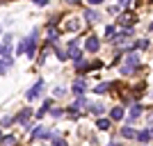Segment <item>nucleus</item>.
Returning <instances> with one entry per match:
<instances>
[{"label":"nucleus","mask_w":153,"mask_h":146,"mask_svg":"<svg viewBox=\"0 0 153 146\" xmlns=\"http://www.w3.org/2000/svg\"><path fill=\"white\" fill-rule=\"evenodd\" d=\"M12 41H14L12 34H5V37H2V46H7V48H12Z\"/></svg>","instance_id":"4be33fe9"},{"label":"nucleus","mask_w":153,"mask_h":146,"mask_svg":"<svg viewBox=\"0 0 153 146\" xmlns=\"http://www.w3.org/2000/svg\"><path fill=\"white\" fill-rule=\"evenodd\" d=\"M135 133H137V130H135L133 126H123L121 128V137L123 139H135Z\"/></svg>","instance_id":"f8f14e48"},{"label":"nucleus","mask_w":153,"mask_h":146,"mask_svg":"<svg viewBox=\"0 0 153 146\" xmlns=\"http://www.w3.org/2000/svg\"><path fill=\"white\" fill-rule=\"evenodd\" d=\"M48 112H51L53 119H59V116H64V110H62V107H51Z\"/></svg>","instance_id":"412c9836"},{"label":"nucleus","mask_w":153,"mask_h":146,"mask_svg":"<svg viewBox=\"0 0 153 146\" xmlns=\"http://www.w3.org/2000/svg\"><path fill=\"white\" fill-rule=\"evenodd\" d=\"M137 66H140V55H137V53H130L126 57V64L119 69V73H121V76H133Z\"/></svg>","instance_id":"f03ea898"},{"label":"nucleus","mask_w":153,"mask_h":146,"mask_svg":"<svg viewBox=\"0 0 153 146\" xmlns=\"http://www.w3.org/2000/svg\"><path fill=\"white\" fill-rule=\"evenodd\" d=\"M0 146H16V137L14 135H2L0 137Z\"/></svg>","instance_id":"ddd939ff"},{"label":"nucleus","mask_w":153,"mask_h":146,"mask_svg":"<svg viewBox=\"0 0 153 146\" xmlns=\"http://www.w3.org/2000/svg\"><path fill=\"white\" fill-rule=\"evenodd\" d=\"M30 116H32V110H21L19 114L14 116V123H21V126H27V123H30Z\"/></svg>","instance_id":"423d86ee"},{"label":"nucleus","mask_w":153,"mask_h":146,"mask_svg":"<svg viewBox=\"0 0 153 146\" xmlns=\"http://www.w3.org/2000/svg\"><path fill=\"white\" fill-rule=\"evenodd\" d=\"M112 87H114V82H101V84H96V87H94V94H98V96L108 94V89H112Z\"/></svg>","instance_id":"9b49d317"},{"label":"nucleus","mask_w":153,"mask_h":146,"mask_svg":"<svg viewBox=\"0 0 153 146\" xmlns=\"http://www.w3.org/2000/svg\"><path fill=\"white\" fill-rule=\"evenodd\" d=\"M71 91H73L76 96H85V91H87V82H85V80H76L73 87H71Z\"/></svg>","instance_id":"6e6552de"},{"label":"nucleus","mask_w":153,"mask_h":146,"mask_svg":"<svg viewBox=\"0 0 153 146\" xmlns=\"http://www.w3.org/2000/svg\"><path fill=\"white\" fill-rule=\"evenodd\" d=\"M53 107V101H44V105H41V110H39L37 112V119H41V116L46 114V112H48V110Z\"/></svg>","instance_id":"f3484780"},{"label":"nucleus","mask_w":153,"mask_h":146,"mask_svg":"<svg viewBox=\"0 0 153 146\" xmlns=\"http://www.w3.org/2000/svg\"><path fill=\"white\" fill-rule=\"evenodd\" d=\"M66 2H71V5H78V2H80V0H66Z\"/></svg>","instance_id":"2f4dec72"},{"label":"nucleus","mask_w":153,"mask_h":146,"mask_svg":"<svg viewBox=\"0 0 153 146\" xmlns=\"http://www.w3.org/2000/svg\"><path fill=\"white\" fill-rule=\"evenodd\" d=\"M110 126H112V121L110 119H105V116H98V121H96V128H98V130H110Z\"/></svg>","instance_id":"2eb2a0df"},{"label":"nucleus","mask_w":153,"mask_h":146,"mask_svg":"<svg viewBox=\"0 0 153 146\" xmlns=\"http://www.w3.org/2000/svg\"><path fill=\"white\" fill-rule=\"evenodd\" d=\"M0 48H2V44H0Z\"/></svg>","instance_id":"c9c22d12"},{"label":"nucleus","mask_w":153,"mask_h":146,"mask_svg":"<svg viewBox=\"0 0 153 146\" xmlns=\"http://www.w3.org/2000/svg\"><path fill=\"white\" fill-rule=\"evenodd\" d=\"M14 66V62H7V59H0V76H7V71Z\"/></svg>","instance_id":"dca6fc26"},{"label":"nucleus","mask_w":153,"mask_h":146,"mask_svg":"<svg viewBox=\"0 0 153 146\" xmlns=\"http://www.w3.org/2000/svg\"><path fill=\"white\" fill-rule=\"evenodd\" d=\"M37 41H39V27H34L30 37L23 39V55H25L27 59H32L37 55Z\"/></svg>","instance_id":"f257e3e1"},{"label":"nucleus","mask_w":153,"mask_h":146,"mask_svg":"<svg viewBox=\"0 0 153 146\" xmlns=\"http://www.w3.org/2000/svg\"><path fill=\"white\" fill-rule=\"evenodd\" d=\"M30 133H32V139H53V133L46 130L44 126H34Z\"/></svg>","instance_id":"20e7f679"},{"label":"nucleus","mask_w":153,"mask_h":146,"mask_svg":"<svg viewBox=\"0 0 153 146\" xmlns=\"http://www.w3.org/2000/svg\"><path fill=\"white\" fill-rule=\"evenodd\" d=\"M64 94H66V91H64L62 87H55V96H57V98H59V96H64Z\"/></svg>","instance_id":"c85d7f7f"},{"label":"nucleus","mask_w":153,"mask_h":146,"mask_svg":"<svg viewBox=\"0 0 153 146\" xmlns=\"http://www.w3.org/2000/svg\"><path fill=\"white\" fill-rule=\"evenodd\" d=\"M142 110H144V107H142L140 103H135L133 107H130V114H128V116H130V121H135L137 116H142Z\"/></svg>","instance_id":"4468645a"},{"label":"nucleus","mask_w":153,"mask_h":146,"mask_svg":"<svg viewBox=\"0 0 153 146\" xmlns=\"http://www.w3.org/2000/svg\"><path fill=\"white\" fill-rule=\"evenodd\" d=\"M9 126H14V116H2L0 119V128H9Z\"/></svg>","instance_id":"aec40b11"},{"label":"nucleus","mask_w":153,"mask_h":146,"mask_svg":"<svg viewBox=\"0 0 153 146\" xmlns=\"http://www.w3.org/2000/svg\"><path fill=\"white\" fill-rule=\"evenodd\" d=\"M51 142H53V146H69V144H66V139H62L57 133H53V139Z\"/></svg>","instance_id":"a211bd4d"},{"label":"nucleus","mask_w":153,"mask_h":146,"mask_svg":"<svg viewBox=\"0 0 153 146\" xmlns=\"http://www.w3.org/2000/svg\"><path fill=\"white\" fill-rule=\"evenodd\" d=\"M108 146H121V142H117V139H112V142H110Z\"/></svg>","instance_id":"c756f323"},{"label":"nucleus","mask_w":153,"mask_h":146,"mask_svg":"<svg viewBox=\"0 0 153 146\" xmlns=\"http://www.w3.org/2000/svg\"><path fill=\"white\" fill-rule=\"evenodd\" d=\"M85 16H87L89 23H96V21H98V14H96L94 9H85Z\"/></svg>","instance_id":"6ab92c4d"},{"label":"nucleus","mask_w":153,"mask_h":146,"mask_svg":"<svg viewBox=\"0 0 153 146\" xmlns=\"http://www.w3.org/2000/svg\"><path fill=\"white\" fill-rule=\"evenodd\" d=\"M135 48H140V50H144V48H149V41H146V39H140V41L135 44Z\"/></svg>","instance_id":"b1692460"},{"label":"nucleus","mask_w":153,"mask_h":146,"mask_svg":"<svg viewBox=\"0 0 153 146\" xmlns=\"http://www.w3.org/2000/svg\"><path fill=\"white\" fill-rule=\"evenodd\" d=\"M149 30H151V32H153V21H151V25H149Z\"/></svg>","instance_id":"72a5a7b5"},{"label":"nucleus","mask_w":153,"mask_h":146,"mask_svg":"<svg viewBox=\"0 0 153 146\" xmlns=\"http://www.w3.org/2000/svg\"><path fill=\"white\" fill-rule=\"evenodd\" d=\"M41 91H44V80H37V82H34V84H32V87L25 91V98H27V103H32V101H39V98H41Z\"/></svg>","instance_id":"7ed1b4c3"},{"label":"nucleus","mask_w":153,"mask_h":146,"mask_svg":"<svg viewBox=\"0 0 153 146\" xmlns=\"http://www.w3.org/2000/svg\"><path fill=\"white\" fill-rule=\"evenodd\" d=\"M98 48H101V39L96 37V34H89L87 41H85V50L87 53H98Z\"/></svg>","instance_id":"39448f33"},{"label":"nucleus","mask_w":153,"mask_h":146,"mask_svg":"<svg viewBox=\"0 0 153 146\" xmlns=\"http://www.w3.org/2000/svg\"><path fill=\"white\" fill-rule=\"evenodd\" d=\"M128 2H130V0H119V7H126Z\"/></svg>","instance_id":"7c9ffc66"},{"label":"nucleus","mask_w":153,"mask_h":146,"mask_svg":"<svg viewBox=\"0 0 153 146\" xmlns=\"http://www.w3.org/2000/svg\"><path fill=\"white\" fill-rule=\"evenodd\" d=\"M114 34H117L114 25H108V27H105V37H110V39H112V37H114Z\"/></svg>","instance_id":"393cba45"},{"label":"nucleus","mask_w":153,"mask_h":146,"mask_svg":"<svg viewBox=\"0 0 153 146\" xmlns=\"http://www.w3.org/2000/svg\"><path fill=\"white\" fill-rule=\"evenodd\" d=\"M73 62H76V66L85 64V55H82V53H78V55H73Z\"/></svg>","instance_id":"5701e85b"},{"label":"nucleus","mask_w":153,"mask_h":146,"mask_svg":"<svg viewBox=\"0 0 153 146\" xmlns=\"http://www.w3.org/2000/svg\"><path fill=\"white\" fill-rule=\"evenodd\" d=\"M32 2H34V5H37V7H46V5H48V2H51V0H32Z\"/></svg>","instance_id":"bb28decb"},{"label":"nucleus","mask_w":153,"mask_h":146,"mask_svg":"<svg viewBox=\"0 0 153 146\" xmlns=\"http://www.w3.org/2000/svg\"><path fill=\"white\" fill-rule=\"evenodd\" d=\"M87 2H89L91 7H98V5H103V2H105V0H87Z\"/></svg>","instance_id":"cd10ccee"},{"label":"nucleus","mask_w":153,"mask_h":146,"mask_svg":"<svg viewBox=\"0 0 153 146\" xmlns=\"http://www.w3.org/2000/svg\"><path fill=\"white\" fill-rule=\"evenodd\" d=\"M123 116H126V110H123V105H117V107L110 110V121H121Z\"/></svg>","instance_id":"0eeeda50"},{"label":"nucleus","mask_w":153,"mask_h":146,"mask_svg":"<svg viewBox=\"0 0 153 146\" xmlns=\"http://www.w3.org/2000/svg\"><path fill=\"white\" fill-rule=\"evenodd\" d=\"M87 107H89V112H91V114H96V116L105 114V105H103V103H87Z\"/></svg>","instance_id":"1a4fd4ad"},{"label":"nucleus","mask_w":153,"mask_h":146,"mask_svg":"<svg viewBox=\"0 0 153 146\" xmlns=\"http://www.w3.org/2000/svg\"><path fill=\"white\" fill-rule=\"evenodd\" d=\"M130 21H133L130 14H123V16H121V23H123V25H130Z\"/></svg>","instance_id":"a878e982"},{"label":"nucleus","mask_w":153,"mask_h":146,"mask_svg":"<svg viewBox=\"0 0 153 146\" xmlns=\"http://www.w3.org/2000/svg\"><path fill=\"white\" fill-rule=\"evenodd\" d=\"M0 137H2V128H0Z\"/></svg>","instance_id":"f704fd0d"},{"label":"nucleus","mask_w":153,"mask_h":146,"mask_svg":"<svg viewBox=\"0 0 153 146\" xmlns=\"http://www.w3.org/2000/svg\"><path fill=\"white\" fill-rule=\"evenodd\" d=\"M135 139L140 142V144H149V139H151V133H149V130H137V133H135Z\"/></svg>","instance_id":"9d476101"},{"label":"nucleus","mask_w":153,"mask_h":146,"mask_svg":"<svg viewBox=\"0 0 153 146\" xmlns=\"http://www.w3.org/2000/svg\"><path fill=\"white\" fill-rule=\"evenodd\" d=\"M149 133H151V137H153V126H151V128H149Z\"/></svg>","instance_id":"473e14b6"}]
</instances>
